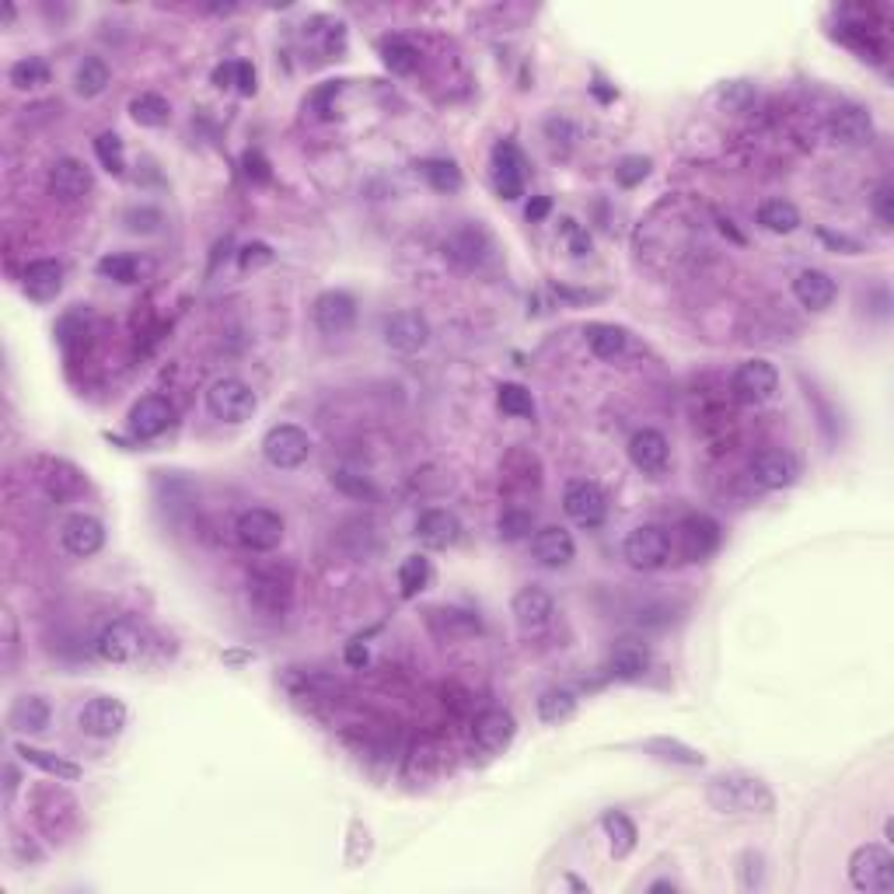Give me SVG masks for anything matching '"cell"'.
Wrapping results in <instances>:
<instances>
[{"label": "cell", "instance_id": "23", "mask_svg": "<svg viewBox=\"0 0 894 894\" xmlns=\"http://www.w3.org/2000/svg\"><path fill=\"white\" fill-rule=\"evenodd\" d=\"M175 420V409L168 399L161 395H144L137 406L130 409V434L140 437V441H151V437L165 434Z\"/></svg>", "mask_w": 894, "mask_h": 894}, {"label": "cell", "instance_id": "43", "mask_svg": "<svg viewBox=\"0 0 894 894\" xmlns=\"http://www.w3.org/2000/svg\"><path fill=\"white\" fill-rule=\"evenodd\" d=\"M95 154H98V161H102V168L109 175H123L126 172V151H123L119 133H98L95 137Z\"/></svg>", "mask_w": 894, "mask_h": 894}, {"label": "cell", "instance_id": "12", "mask_svg": "<svg viewBox=\"0 0 894 894\" xmlns=\"http://www.w3.org/2000/svg\"><path fill=\"white\" fill-rule=\"evenodd\" d=\"M629 461H633L643 475H650V479H661L671 465L668 437H664L661 430H650V427L636 430V434L629 437Z\"/></svg>", "mask_w": 894, "mask_h": 894}, {"label": "cell", "instance_id": "59", "mask_svg": "<svg viewBox=\"0 0 894 894\" xmlns=\"http://www.w3.org/2000/svg\"><path fill=\"white\" fill-rule=\"evenodd\" d=\"M245 165H248V175H255V179H269V172H266V161H262L255 151H248V154H245Z\"/></svg>", "mask_w": 894, "mask_h": 894}, {"label": "cell", "instance_id": "42", "mask_svg": "<svg viewBox=\"0 0 894 894\" xmlns=\"http://www.w3.org/2000/svg\"><path fill=\"white\" fill-rule=\"evenodd\" d=\"M434 629L441 636H472L479 633V619H475L472 612H458V608H441V612H434Z\"/></svg>", "mask_w": 894, "mask_h": 894}, {"label": "cell", "instance_id": "16", "mask_svg": "<svg viewBox=\"0 0 894 894\" xmlns=\"http://www.w3.org/2000/svg\"><path fill=\"white\" fill-rule=\"evenodd\" d=\"M828 137L839 147H867L874 144V119L863 105H842L828 119Z\"/></svg>", "mask_w": 894, "mask_h": 894}, {"label": "cell", "instance_id": "24", "mask_svg": "<svg viewBox=\"0 0 894 894\" xmlns=\"http://www.w3.org/2000/svg\"><path fill=\"white\" fill-rule=\"evenodd\" d=\"M681 549H685L688 559H695V563H702V559H709L716 549H720V524L713 521L709 514H688L685 521H681Z\"/></svg>", "mask_w": 894, "mask_h": 894}, {"label": "cell", "instance_id": "40", "mask_svg": "<svg viewBox=\"0 0 894 894\" xmlns=\"http://www.w3.org/2000/svg\"><path fill=\"white\" fill-rule=\"evenodd\" d=\"M423 179L430 182V186L437 189V193H458L461 189V172L454 161H444V158H430L420 165Z\"/></svg>", "mask_w": 894, "mask_h": 894}, {"label": "cell", "instance_id": "39", "mask_svg": "<svg viewBox=\"0 0 894 894\" xmlns=\"http://www.w3.org/2000/svg\"><path fill=\"white\" fill-rule=\"evenodd\" d=\"M430 584V563L427 556H409L399 566V594L402 598H416L423 587Z\"/></svg>", "mask_w": 894, "mask_h": 894}, {"label": "cell", "instance_id": "61", "mask_svg": "<svg viewBox=\"0 0 894 894\" xmlns=\"http://www.w3.org/2000/svg\"><path fill=\"white\" fill-rule=\"evenodd\" d=\"M4 776H7V797H11V793H14V786H18V776H14V769H11V765H7V769H4Z\"/></svg>", "mask_w": 894, "mask_h": 894}, {"label": "cell", "instance_id": "9", "mask_svg": "<svg viewBox=\"0 0 894 894\" xmlns=\"http://www.w3.org/2000/svg\"><path fill=\"white\" fill-rule=\"evenodd\" d=\"M126 716L130 713H126L123 699H116V695H98V699L84 702V709L77 713V727H81V734L105 741V737L123 734Z\"/></svg>", "mask_w": 894, "mask_h": 894}, {"label": "cell", "instance_id": "35", "mask_svg": "<svg viewBox=\"0 0 894 894\" xmlns=\"http://www.w3.org/2000/svg\"><path fill=\"white\" fill-rule=\"evenodd\" d=\"M7 81L18 91H39L49 84V63L42 56H21V60L11 63L7 70Z\"/></svg>", "mask_w": 894, "mask_h": 894}, {"label": "cell", "instance_id": "44", "mask_svg": "<svg viewBox=\"0 0 894 894\" xmlns=\"http://www.w3.org/2000/svg\"><path fill=\"white\" fill-rule=\"evenodd\" d=\"M496 528H500V538H507V542H521V538H528L535 531V517L524 507H507L500 514V521H496Z\"/></svg>", "mask_w": 894, "mask_h": 894}, {"label": "cell", "instance_id": "3", "mask_svg": "<svg viewBox=\"0 0 894 894\" xmlns=\"http://www.w3.org/2000/svg\"><path fill=\"white\" fill-rule=\"evenodd\" d=\"M147 633L130 619H116L98 633L95 650L105 664H140L147 654Z\"/></svg>", "mask_w": 894, "mask_h": 894}, {"label": "cell", "instance_id": "22", "mask_svg": "<svg viewBox=\"0 0 894 894\" xmlns=\"http://www.w3.org/2000/svg\"><path fill=\"white\" fill-rule=\"evenodd\" d=\"M751 479L758 482L762 489H786L797 482L800 468L797 461H793V454L786 451H776V447H765V451H758L755 458H751Z\"/></svg>", "mask_w": 894, "mask_h": 894}, {"label": "cell", "instance_id": "48", "mask_svg": "<svg viewBox=\"0 0 894 894\" xmlns=\"http://www.w3.org/2000/svg\"><path fill=\"white\" fill-rule=\"evenodd\" d=\"M650 158H640V154H633V158H622L619 165H615V179H619V186H640L643 179L650 175Z\"/></svg>", "mask_w": 894, "mask_h": 894}, {"label": "cell", "instance_id": "29", "mask_svg": "<svg viewBox=\"0 0 894 894\" xmlns=\"http://www.w3.org/2000/svg\"><path fill=\"white\" fill-rule=\"evenodd\" d=\"M14 755H18L21 762L35 765V769L49 772V776L63 779V783H74V779H81V765L67 762V758H60V755H53V751H42V748H32V744H25V741H14Z\"/></svg>", "mask_w": 894, "mask_h": 894}, {"label": "cell", "instance_id": "50", "mask_svg": "<svg viewBox=\"0 0 894 894\" xmlns=\"http://www.w3.org/2000/svg\"><path fill=\"white\" fill-rule=\"evenodd\" d=\"M870 207H874L877 221H881V227H891L894 224V189L891 182H881V186L874 189V196H870Z\"/></svg>", "mask_w": 894, "mask_h": 894}, {"label": "cell", "instance_id": "26", "mask_svg": "<svg viewBox=\"0 0 894 894\" xmlns=\"http://www.w3.org/2000/svg\"><path fill=\"white\" fill-rule=\"evenodd\" d=\"M793 294H797V301L807 311H825L832 308L835 294H839V283L825 269H800L797 280H793Z\"/></svg>", "mask_w": 894, "mask_h": 894}, {"label": "cell", "instance_id": "30", "mask_svg": "<svg viewBox=\"0 0 894 894\" xmlns=\"http://www.w3.org/2000/svg\"><path fill=\"white\" fill-rule=\"evenodd\" d=\"M109 81H112V70H109V63H105L102 56H84V60L77 63L74 91L81 98H98L105 88H109Z\"/></svg>", "mask_w": 894, "mask_h": 894}, {"label": "cell", "instance_id": "28", "mask_svg": "<svg viewBox=\"0 0 894 894\" xmlns=\"http://www.w3.org/2000/svg\"><path fill=\"white\" fill-rule=\"evenodd\" d=\"M49 716H53V709H49V702L42 695H21L11 706V713H7V723L18 734H42L49 727Z\"/></svg>", "mask_w": 894, "mask_h": 894}, {"label": "cell", "instance_id": "36", "mask_svg": "<svg viewBox=\"0 0 894 894\" xmlns=\"http://www.w3.org/2000/svg\"><path fill=\"white\" fill-rule=\"evenodd\" d=\"M758 224L772 234H793L800 227V210L790 200H769L758 207Z\"/></svg>", "mask_w": 894, "mask_h": 894}, {"label": "cell", "instance_id": "6", "mask_svg": "<svg viewBox=\"0 0 894 894\" xmlns=\"http://www.w3.org/2000/svg\"><path fill=\"white\" fill-rule=\"evenodd\" d=\"M255 392L241 378H217L207 388V409L221 423H245L255 416Z\"/></svg>", "mask_w": 894, "mask_h": 894}, {"label": "cell", "instance_id": "13", "mask_svg": "<svg viewBox=\"0 0 894 894\" xmlns=\"http://www.w3.org/2000/svg\"><path fill=\"white\" fill-rule=\"evenodd\" d=\"M315 325L322 336H346L357 325V301L346 290H325L315 301Z\"/></svg>", "mask_w": 894, "mask_h": 894}, {"label": "cell", "instance_id": "41", "mask_svg": "<svg viewBox=\"0 0 894 894\" xmlns=\"http://www.w3.org/2000/svg\"><path fill=\"white\" fill-rule=\"evenodd\" d=\"M381 60H385V67L392 70V74H413V70H416V60H420V53H416L413 42H406V39H388L385 46H381Z\"/></svg>", "mask_w": 894, "mask_h": 894}, {"label": "cell", "instance_id": "58", "mask_svg": "<svg viewBox=\"0 0 894 894\" xmlns=\"http://www.w3.org/2000/svg\"><path fill=\"white\" fill-rule=\"evenodd\" d=\"M549 207H552L549 196H535V200L528 203V210H524V217H528V221H542V217L549 214Z\"/></svg>", "mask_w": 894, "mask_h": 894}, {"label": "cell", "instance_id": "19", "mask_svg": "<svg viewBox=\"0 0 894 894\" xmlns=\"http://www.w3.org/2000/svg\"><path fill=\"white\" fill-rule=\"evenodd\" d=\"M95 179H91V168L77 158H60L53 168H49V193L63 203H81L84 196L91 193Z\"/></svg>", "mask_w": 894, "mask_h": 894}, {"label": "cell", "instance_id": "54", "mask_svg": "<svg viewBox=\"0 0 894 894\" xmlns=\"http://www.w3.org/2000/svg\"><path fill=\"white\" fill-rule=\"evenodd\" d=\"M545 137H549L552 144H559V137H563V144H573V140H577V130H573L570 119H549V123H545Z\"/></svg>", "mask_w": 894, "mask_h": 894}, {"label": "cell", "instance_id": "55", "mask_svg": "<svg viewBox=\"0 0 894 894\" xmlns=\"http://www.w3.org/2000/svg\"><path fill=\"white\" fill-rule=\"evenodd\" d=\"M234 84L241 95H255V67L245 60H234Z\"/></svg>", "mask_w": 894, "mask_h": 894}, {"label": "cell", "instance_id": "15", "mask_svg": "<svg viewBox=\"0 0 894 894\" xmlns=\"http://www.w3.org/2000/svg\"><path fill=\"white\" fill-rule=\"evenodd\" d=\"M514 622L524 636H535L542 629H549L552 615H556V605H552V594L542 591V587H524V591L514 594Z\"/></svg>", "mask_w": 894, "mask_h": 894}, {"label": "cell", "instance_id": "31", "mask_svg": "<svg viewBox=\"0 0 894 894\" xmlns=\"http://www.w3.org/2000/svg\"><path fill=\"white\" fill-rule=\"evenodd\" d=\"M587 346H591V353L598 360H615V357H622V353H626V346H629V336H626V329H619V325H605V322H598V325H587Z\"/></svg>", "mask_w": 894, "mask_h": 894}, {"label": "cell", "instance_id": "60", "mask_svg": "<svg viewBox=\"0 0 894 894\" xmlns=\"http://www.w3.org/2000/svg\"><path fill=\"white\" fill-rule=\"evenodd\" d=\"M647 891L650 894H657V891H678V884H674V881H657V884H650Z\"/></svg>", "mask_w": 894, "mask_h": 894}, {"label": "cell", "instance_id": "57", "mask_svg": "<svg viewBox=\"0 0 894 894\" xmlns=\"http://www.w3.org/2000/svg\"><path fill=\"white\" fill-rule=\"evenodd\" d=\"M346 664H350V668H364V664H367V647H364V640H353L350 647H346Z\"/></svg>", "mask_w": 894, "mask_h": 894}, {"label": "cell", "instance_id": "33", "mask_svg": "<svg viewBox=\"0 0 894 894\" xmlns=\"http://www.w3.org/2000/svg\"><path fill=\"white\" fill-rule=\"evenodd\" d=\"M643 751L654 758H661V762H671V765H688V769H699L706 758H702V751L688 748V744L674 741V737H650V741H643Z\"/></svg>", "mask_w": 894, "mask_h": 894}, {"label": "cell", "instance_id": "37", "mask_svg": "<svg viewBox=\"0 0 894 894\" xmlns=\"http://www.w3.org/2000/svg\"><path fill=\"white\" fill-rule=\"evenodd\" d=\"M130 116H133V123H140V126H165L168 119H172V105H168V98L154 95V91H144V95H137L130 102Z\"/></svg>", "mask_w": 894, "mask_h": 894}, {"label": "cell", "instance_id": "47", "mask_svg": "<svg viewBox=\"0 0 894 894\" xmlns=\"http://www.w3.org/2000/svg\"><path fill=\"white\" fill-rule=\"evenodd\" d=\"M647 664H650L647 650L622 647V650H615V657H612V664H608V668H612L615 678H640V674L647 671Z\"/></svg>", "mask_w": 894, "mask_h": 894}, {"label": "cell", "instance_id": "46", "mask_svg": "<svg viewBox=\"0 0 894 894\" xmlns=\"http://www.w3.org/2000/svg\"><path fill=\"white\" fill-rule=\"evenodd\" d=\"M98 273L105 280H116V283H137L140 280V262L133 255H102L98 259Z\"/></svg>", "mask_w": 894, "mask_h": 894}, {"label": "cell", "instance_id": "25", "mask_svg": "<svg viewBox=\"0 0 894 894\" xmlns=\"http://www.w3.org/2000/svg\"><path fill=\"white\" fill-rule=\"evenodd\" d=\"M416 538H420L427 549H451V545L461 538L458 514H451V510H444V507L423 510L420 521H416Z\"/></svg>", "mask_w": 894, "mask_h": 894}, {"label": "cell", "instance_id": "45", "mask_svg": "<svg viewBox=\"0 0 894 894\" xmlns=\"http://www.w3.org/2000/svg\"><path fill=\"white\" fill-rule=\"evenodd\" d=\"M444 248L451 259L461 262V266H479L482 262V234L479 231H458Z\"/></svg>", "mask_w": 894, "mask_h": 894}, {"label": "cell", "instance_id": "38", "mask_svg": "<svg viewBox=\"0 0 894 894\" xmlns=\"http://www.w3.org/2000/svg\"><path fill=\"white\" fill-rule=\"evenodd\" d=\"M496 406L507 416H517V420H535V399L524 385H514V381H503L496 388Z\"/></svg>", "mask_w": 894, "mask_h": 894}, {"label": "cell", "instance_id": "4", "mask_svg": "<svg viewBox=\"0 0 894 894\" xmlns=\"http://www.w3.org/2000/svg\"><path fill=\"white\" fill-rule=\"evenodd\" d=\"M622 556L633 570H661L671 559V535L661 524H640L636 531H629L626 545H622Z\"/></svg>", "mask_w": 894, "mask_h": 894}, {"label": "cell", "instance_id": "34", "mask_svg": "<svg viewBox=\"0 0 894 894\" xmlns=\"http://www.w3.org/2000/svg\"><path fill=\"white\" fill-rule=\"evenodd\" d=\"M601 828H605V835L612 839V856L615 860H626V856L636 849V839H640V835H636V825L622 811H605Z\"/></svg>", "mask_w": 894, "mask_h": 894}, {"label": "cell", "instance_id": "8", "mask_svg": "<svg viewBox=\"0 0 894 894\" xmlns=\"http://www.w3.org/2000/svg\"><path fill=\"white\" fill-rule=\"evenodd\" d=\"M234 535L245 549L252 552H273L283 542V517L269 507H252L238 517Z\"/></svg>", "mask_w": 894, "mask_h": 894}, {"label": "cell", "instance_id": "56", "mask_svg": "<svg viewBox=\"0 0 894 894\" xmlns=\"http://www.w3.org/2000/svg\"><path fill=\"white\" fill-rule=\"evenodd\" d=\"M566 234H570V248H573V255H587V252H591V234L580 231V227L573 224V221H566Z\"/></svg>", "mask_w": 894, "mask_h": 894}, {"label": "cell", "instance_id": "14", "mask_svg": "<svg viewBox=\"0 0 894 894\" xmlns=\"http://www.w3.org/2000/svg\"><path fill=\"white\" fill-rule=\"evenodd\" d=\"M514 734H517V720H514V713H507V709H486V713H479L472 723L475 748L486 751V755H500V751H507L510 741H514Z\"/></svg>", "mask_w": 894, "mask_h": 894}, {"label": "cell", "instance_id": "17", "mask_svg": "<svg viewBox=\"0 0 894 894\" xmlns=\"http://www.w3.org/2000/svg\"><path fill=\"white\" fill-rule=\"evenodd\" d=\"M385 343L395 353H420L430 343V325L420 311H395L385 318Z\"/></svg>", "mask_w": 894, "mask_h": 894}, {"label": "cell", "instance_id": "53", "mask_svg": "<svg viewBox=\"0 0 894 894\" xmlns=\"http://www.w3.org/2000/svg\"><path fill=\"white\" fill-rule=\"evenodd\" d=\"M720 98L727 105H734V109H748V102H751V88L744 81H734V84H727V88H720Z\"/></svg>", "mask_w": 894, "mask_h": 894}, {"label": "cell", "instance_id": "10", "mask_svg": "<svg viewBox=\"0 0 894 894\" xmlns=\"http://www.w3.org/2000/svg\"><path fill=\"white\" fill-rule=\"evenodd\" d=\"M563 510L573 524H580V528H598L608 514V500H605V493H601L598 482L573 479L563 493Z\"/></svg>", "mask_w": 894, "mask_h": 894}, {"label": "cell", "instance_id": "2", "mask_svg": "<svg viewBox=\"0 0 894 894\" xmlns=\"http://www.w3.org/2000/svg\"><path fill=\"white\" fill-rule=\"evenodd\" d=\"M849 881L856 891L867 894H891L894 891V856L888 846H860L849 856Z\"/></svg>", "mask_w": 894, "mask_h": 894}, {"label": "cell", "instance_id": "7", "mask_svg": "<svg viewBox=\"0 0 894 894\" xmlns=\"http://www.w3.org/2000/svg\"><path fill=\"white\" fill-rule=\"evenodd\" d=\"M311 454V437L304 434L294 423H276L266 437H262V458L269 461L280 472H290V468H301Z\"/></svg>", "mask_w": 894, "mask_h": 894}, {"label": "cell", "instance_id": "1", "mask_svg": "<svg viewBox=\"0 0 894 894\" xmlns=\"http://www.w3.org/2000/svg\"><path fill=\"white\" fill-rule=\"evenodd\" d=\"M709 804L720 814H772L776 811V793L769 783L751 772H727L716 776L706 790Z\"/></svg>", "mask_w": 894, "mask_h": 894}, {"label": "cell", "instance_id": "52", "mask_svg": "<svg viewBox=\"0 0 894 894\" xmlns=\"http://www.w3.org/2000/svg\"><path fill=\"white\" fill-rule=\"evenodd\" d=\"M241 269H252L259 266V262H273V252H269V245H262V241H255V245H245L238 255Z\"/></svg>", "mask_w": 894, "mask_h": 894}, {"label": "cell", "instance_id": "20", "mask_svg": "<svg viewBox=\"0 0 894 894\" xmlns=\"http://www.w3.org/2000/svg\"><path fill=\"white\" fill-rule=\"evenodd\" d=\"M60 542L70 556L77 559H88L95 556L98 549L105 545V524L91 514H70L60 528Z\"/></svg>", "mask_w": 894, "mask_h": 894}, {"label": "cell", "instance_id": "11", "mask_svg": "<svg viewBox=\"0 0 894 894\" xmlns=\"http://www.w3.org/2000/svg\"><path fill=\"white\" fill-rule=\"evenodd\" d=\"M248 601L266 619H283L290 612V580L266 570L252 573V580H248Z\"/></svg>", "mask_w": 894, "mask_h": 894}, {"label": "cell", "instance_id": "27", "mask_svg": "<svg viewBox=\"0 0 894 894\" xmlns=\"http://www.w3.org/2000/svg\"><path fill=\"white\" fill-rule=\"evenodd\" d=\"M21 287L32 301H53L63 290V266L56 259H35L21 273Z\"/></svg>", "mask_w": 894, "mask_h": 894}, {"label": "cell", "instance_id": "51", "mask_svg": "<svg viewBox=\"0 0 894 894\" xmlns=\"http://www.w3.org/2000/svg\"><path fill=\"white\" fill-rule=\"evenodd\" d=\"M765 863H762V856L758 853H744L741 856V888H762L765 884Z\"/></svg>", "mask_w": 894, "mask_h": 894}, {"label": "cell", "instance_id": "49", "mask_svg": "<svg viewBox=\"0 0 894 894\" xmlns=\"http://www.w3.org/2000/svg\"><path fill=\"white\" fill-rule=\"evenodd\" d=\"M332 486H339L343 493L357 496V500H374V496H378L364 475H353V472H332Z\"/></svg>", "mask_w": 894, "mask_h": 894}, {"label": "cell", "instance_id": "32", "mask_svg": "<svg viewBox=\"0 0 894 894\" xmlns=\"http://www.w3.org/2000/svg\"><path fill=\"white\" fill-rule=\"evenodd\" d=\"M577 713V695L570 688H545L538 695V720L556 727V723H566L570 716Z\"/></svg>", "mask_w": 894, "mask_h": 894}, {"label": "cell", "instance_id": "5", "mask_svg": "<svg viewBox=\"0 0 894 894\" xmlns=\"http://www.w3.org/2000/svg\"><path fill=\"white\" fill-rule=\"evenodd\" d=\"M730 392H734L737 402H748V406H762L772 395L779 392V371L776 364L755 357L737 364V371L730 374Z\"/></svg>", "mask_w": 894, "mask_h": 894}, {"label": "cell", "instance_id": "18", "mask_svg": "<svg viewBox=\"0 0 894 894\" xmlns=\"http://www.w3.org/2000/svg\"><path fill=\"white\" fill-rule=\"evenodd\" d=\"M531 552H535V559L545 570H566L573 563V556H577V542L559 524H545V528H538L531 535Z\"/></svg>", "mask_w": 894, "mask_h": 894}, {"label": "cell", "instance_id": "21", "mask_svg": "<svg viewBox=\"0 0 894 894\" xmlns=\"http://www.w3.org/2000/svg\"><path fill=\"white\" fill-rule=\"evenodd\" d=\"M493 182L503 200L524 196V154L517 151L514 140H500L493 147Z\"/></svg>", "mask_w": 894, "mask_h": 894}]
</instances>
